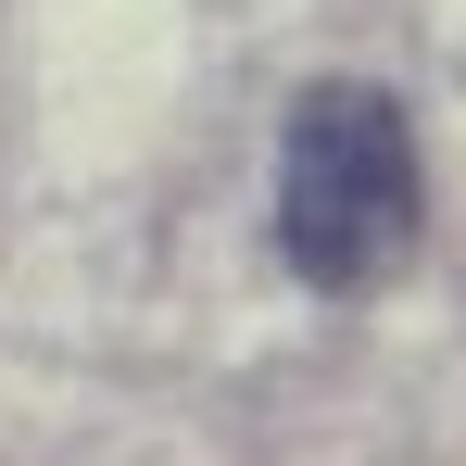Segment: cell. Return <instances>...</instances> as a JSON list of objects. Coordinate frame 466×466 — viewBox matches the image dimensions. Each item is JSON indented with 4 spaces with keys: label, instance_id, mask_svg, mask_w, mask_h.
<instances>
[{
    "label": "cell",
    "instance_id": "1",
    "mask_svg": "<svg viewBox=\"0 0 466 466\" xmlns=\"http://www.w3.org/2000/svg\"><path fill=\"white\" fill-rule=\"evenodd\" d=\"M429 228V177H416V127L379 76H315L278 114V265L353 303Z\"/></svg>",
    "mask_w": 466,
    "mask_h": 466
}]
</instances>
